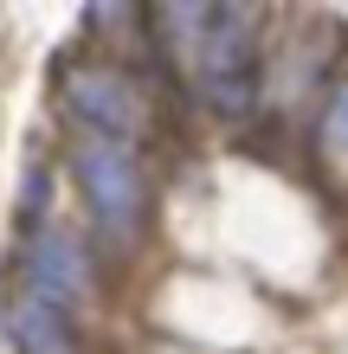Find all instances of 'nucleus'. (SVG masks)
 Segmentation results:
<instances>
[{
    "instance_id": "nucleus-2",
    "label": "nucleus",
    "mask_w": 348,
    "mask_h": 354,
    "mask_svg": "<svg viewBox=\"0 0 348 354\" xmlns=\"http://www.w3.org/2000/svg\"><path fill=\"white\" fill-rule=\"evenodd\" d=\"M71 174L84 187V206L91 219L104 225V239L116 245H136L142 225H149V180H142V161L116 142H84L71 149Z\"/></svg>"
},
{
    "instance_id": "nucleus-5",
    "label": "nucleus",
    "mask_w": 348,
    "mask_h": 354,
    "mask_svg": "<svg viewBox=\"0 0 348 354\" xmlns=\"http://www.w3.org/2000/svg\"><path fill=\"white\" fill-rule=\"evenodd\" d=\"M65 335H71V309H58L46 297H26V303L13 309V342L26 348V354H52Z\"/></svg>"
},
{
    "instance_id": "nucleus-6",
    "label": "nucleus",
    "mask_w": 348,
    "mask_h": 354,
    "mask_svg": "<svg viewBox=\"0 0 348 354\" xmlns=\"http://www.w3.org/2000/svg\"><path fill=\"white\" fill-rule=\"evenodd\" d=\"M322 136H329L336 149L348 155V84H336V97H329V110H322Z\"/></svg>"
},
{
    "instance_id": "nucleus-4",
    "label": "nucleus",
    "mask_w": 348,
    "mask_h": 354,
    "mask_svg": "<svg viewBox=\"0 0 348 354\" xmlns=\"http://www.w3.org/2000/svg\"><path fill=\"white\" fill-rule=\"evenodd\" d=\"M26 297H46L58 309H71L77 297H84V252H77V239L65 232V225L39 219L26 232Z\"/></svg>"
},
{
    "instance_id": "nucleus-3",
    "label": "nucleus",
    "mask_w": 348,
    "mask_h": 354,
    "mask_svg": "<svg viewBox=\"0 0 348 354\" xmlns=\"http://www.w3.org/2000/svg\"><path fill=\"white\" fill-rule=\"evenodd\" d=\"M58 97H65V116L71 122H84L97 142H116V149H129V142L142 136V122H149L142 84L122 65H110V58H84V65H71L65 84H58Z\"/></svg>"
},
{
    "instance_id": "nucleus-1",
    "label": "nucleus",
    "mask_w": 348,
    "mask_h": 354,
    "mask_svg": "<svg viewBox=\"0 0 348 354\" xmlns=\"http://www.w3.org/2000/svg\"><path fill=\"white\" fill-rule=\"evenodd\" d=\"M258 39L252 13L239 7H207L194 13V84L219 116H252L258 103Z\"/></svg>"
}]
</instances>
